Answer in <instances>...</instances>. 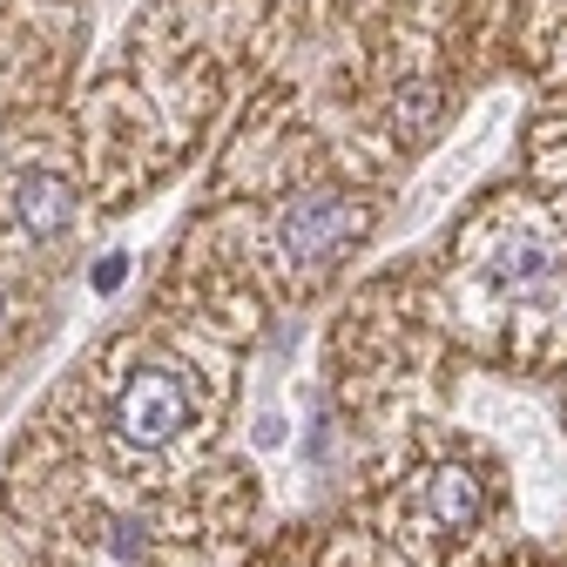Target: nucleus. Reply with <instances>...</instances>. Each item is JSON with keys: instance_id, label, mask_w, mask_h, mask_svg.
I'll list each match as a JSON object with an SVG mask.
<instances>
[{"instance_id": "1", "label": "nucleus", "mask_w": 567, "mask_h": 567, "mask_svg": "<svg viewBox=\"0 0 567 567\" xmlns=\"http://www.w3.org/2000/svg\"><path fill=\"white\" fill-rule=\"evenodd\" d=\"M189 425V385L169 372V365H142L128 372V385L115 392V433L142 453L169 446L176 433Z\"/></svg>"}, {"instance_id": "2", "label": "nucleus", "mask_w": 567, "mask_h": 567, "mask_svg": "<svg viewBox=\"0 0 567 567\" xmlns=\"http://www.w3.org/2000/svg\"><path fill=\"white\" fill-rule=\"evenodd\" d=\"M359 230H365V203L344 189H318V196L284 209V250H291V264H331Z\"/></svg>"}, {"instance_id": "3", "label": "nucleus", "mask_w": 567, "mask_h": 567, "mask_svg": "<svg viewBox=\"0 0 567 567\" xmlns=\"http://www.w3.org/2000/svg\"><path fill=\"white\" fill-rule=\"evenodd\" d=\"M425 507H433V520L446 534H473L486 520V480L466 473V466H440L433 480H425Z\"/></svg>"}, {"instance_id": "4", "label": "nucleus", "mask_w": 567, "mask_h": 567, "mask_svg": "<svg viewBox=\"0 0 567 567\" xmlns=\"http://www.w3.org/2000/svg\"><path fill=\"white\" fill-rule=\"evenodd\" d=\"M14 217H21V230H34V237H61L68 224H75V189L41 169V176H28V183L14 189Z\"/></svg>"}]
</instances>
